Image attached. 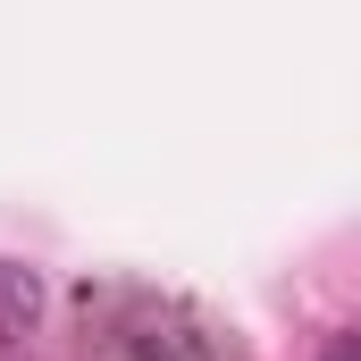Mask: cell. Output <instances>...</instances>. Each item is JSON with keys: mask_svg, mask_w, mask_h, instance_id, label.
Masks as SVG:
<instances>
[{"mask_svg": "<svg viewBox=\"0 0 361 361\" xmlns=\"http://www.w3.org/2000/svg\"><path fill=\"white\" fill-rule=\"evenodd\" d=\"M109 345L126 361H235L227 353V328L202 319L193 302H169V294H126Z\"/></svg>", "mask_w": 361, "mask_h": 361, "instance_id": "cell-1", "label": "cell"}, {"mask_svg": "<svg viewBox=\"0 0 361 361\" xmlns=\"http://www.w3.org/2000/svg\"><path fill=\"white\" fill-rule=\"evenodd\" d=\"M34 319H42V277L25 261H0V345L34 336Z\"/></svg>", "mask_w": 361, "mask_h": 361, "instance_id": "cell-2", "label": "cell"}, {"mask_svg": "<svg viewBox=\"0 0 361 361\" xmlns=\"http://www.w3.org/2000/svg\"><path fill=\"white\" fill-rule=\"evenodd\" d=\"M319 361H361V345H353V336H328V353H319Z\"/></svg>", "mask_w": 361, "mask_h": 361, "instance_id": "cell-3", "label": "cell"}]
</instances>
